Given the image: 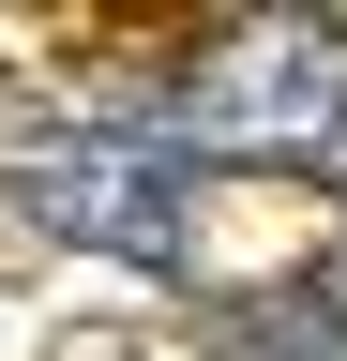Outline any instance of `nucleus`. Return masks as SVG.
<instances>
[{
    "mask_svg": "<svg viewBox=\"0 0 347 361\" xmlns=\"http://www.w3.org/2000/svg\"><path fill=\"white\" fill-rule=\"evenodd\" d=\"M347 121V16H242L196 45L182 75V151H227V166H287Z\"/></svg>",
    "mask_w": 347,
    "mask_h": 361,
    "instance_id": "2",
    "label": "nucleus"
},
{
    "mask_svg": "<svg viewBox=\"0 0 347 361\" xmlns=\"http://www.w3.org/2000/svg\"><path fill=\"white\" fill-rule=\"evenodd\" d=\"M211 361H347V286L332 271H287V286L211 301Z\"/></svg>",
    "mask_w": 347,
    "mask_h": 361,
    "instance_id": "3",
    "label": "nucleus"
},
{
    "mask_svg": "<svg viewBox=\"0 0 347 361\" xmlns=\"http://www.w3.org/2000/svg\"><path fill=\"white\" fill-rule=\"evenodd\" d=\"M16 211L76 256H136V271H182V226H196V151L151 121H30L16 135Z\"/></svg>",
    "mask_w": 347,
    "mask_h": 361,
    "instance_id": "1",
    "label": "nucleus"
},
{
    "mask_svg": "<svg viewBox=\"0 0 347 361\" xmlns=\"http://www.w3.org/2000/svg\"><path fill=\"white\" fill-rule=\"evenodd\" d=\"M61 361H121V346H61Z\"/></svg>",
    "mask_w": 347,
    "mask_h": 361,
    "instance_id": "4",
    "label": "nucleus"
}]
</instances>
